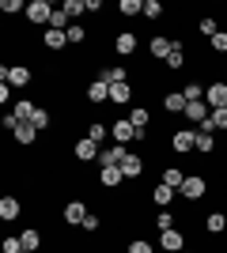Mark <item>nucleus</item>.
Listing matches in <instances>:
<instances>
[{
	"mask_svg": "<svg viewBox=\"0 0 227 253\" xmlns=\"http://www.w3.org/2000/svg\"><path fill=\"white\" fill-rule=\"evenodd\" d=\"M61 215H65V223H68V227H84V219H87V208H84L80 201H68Z\"/></svg>",
	"mask_w": 227,
	"mask_h": 253,
	"instance_id": "nucleus-10",
	"label": "nucleus"
},
{
	"mask_svg": "<svg viewBox=\"0 0 227 253\" xmlns=\"http://www.w3.org/2000/svg\"><path fill=\"white\" fill-rule=\"evenodd\" d=\"M212 125H216V132L227 128V106H224V110H212Z\"/></svg>",
	"mask_w": 227,
	"mask_h": 253,
	"instance_id": "nucleus-44",
	"label": "nucleus"
},
{
	"mask_svg": "<svg viewBox=\"0 0 227 253\" xmlns=\"http://www.w3.org/2000/svg\"><path fill=\"white\" fill-rule=\"evenodd\" d=\"M148 49H151V57H155V61H167V57H171V49H174V38H163V34H155V38L148 42Z\"/></svg>",
	"mask_w": 227,
	"mask_h": 253,
	"instance_id": "nucleus-12",
	"label": "nucleus"
},
{
	"mask_svg": "<svg viewBox=\"0 0 227 253\" xmlns=\"http://www.w3.org/2000/svg\"><path fill=\"white\" fill-rule=\"evenodd\" d=\"M185 95L182 91H171V95H163V110H167V114H185Z\"/></svg>",
	"mask_w": 227,
	"mask_h": 253,
	"instance_id": "nucleus-15",
	"label": "nucleus"
},
{
	"mask_svg": "<svg viewBox=\"0 0 227 253\" xmlns=\"http://www.w3.org/2000/svg\"><path fill=\"white\" fill-rule=\"evenodd\" d=\"M19 238H23V246H27V253H38V246H42V234H38V227H27Z\"/></svg>",
	"mask_w": 227,
	"mask_h": 253,
	"instance_id": "nucleus-24",
	"label": "nucleus"
},
{
	"mask_svg": "<svg viewBox=\"0 0 227 253\" xmlns=\"http://www.w3.org/2000/svg\"><path fill=\"white\" fill-rule=\"evenodd\" d=\"M31 125L38 128V132H45V128L53 125V114H49V110H42V106H38V110H34V117H31Z\"/></svg>",
	"mask_w": 227,
	"mask_h": 253,
	"instance_id": "nucleus-29",
	"label": "nucleus"
},
{
	"mask_svg": "<svg viewBox=\"0 0 227 253\" xmlns=\"http://www.w3.org/2000/svg\"><path fill=\"white\" fill-rule=\"evenodd\" d=\"M110 136L118 140L121 148H129V140H144V136H148V132H140V128L133 125L129 117H125V121H114V128H110Z\"/></svg>",
	"mask_w": 227,
	"mask_h": 253,
	"instance_id": "nucleus-1",
	"label": "nucleus"
},
{
	"mask_svg": "<svg viewBox=\"0 0 227 253\" xmlns=\"http://www.w3.org/2000/svg\"><path fill=\"white\" fill-rule=\"evenodd\" d=\"M224 227H227V215H224V211H212V215L205 219V231L208 234H224Z\"/></svg>",
	"mask_w": 227,
	"mask_h": 253,
	"instance_id": "nucleus-26",
	"label": "nucleus"
},
{
	"mask_svg": "<svg viewBox=\"0 0 227 253\" xmlns=\"http://www.w3.org/2000/svg\"><path fill=\"white\" fill-rule=\"evenodd\" d=\"M87 4V15H98V11H102V0H84Z\"/></svg>",
	"mask_w": 227,
	"mask_h": 253,
	"instance_id": "nucleus-48",
	"label": "nucleus"
},
{
	"mask_svg": "<svg viewBox=\"0 0 227 253\" xmlns=\"http://www.w3.org/2000/svg\"><path fill=\"white\" fill-rule=\"evenodd\" d=\"M182 95H185V102H205V84H193V80H189V84L182 87Z\"/></svg>",
	"mask_w": 227,
	"mask_h": 253,
	"instance_id": "nucleus-28",
	"label": "nucleus"
},
{
	"mask_svg": "<svg viewBox=\"0 0 227 253\" xmlns=\"http://www.w3.org/2000/svg\"><path fill=\"white\" fill-rule=\"evenodd\" d=\"M68 19H72V15H68L65 8H57L53 19H49V27H53V31H68Z\"/></svg>",
	"mask_w": 227,
	"mask_h": 253,
	"instance_id": "nucleus-36",
	"label": "nucleus"
},
{
	"mask_svg": "<svg viewBox=\"0 0 227 253\" xmlns=\"http://www.w3.org/2000/svg\"><path fill=\"white\" fill-rule=\"evenodd\" d=\"M118 11L121 15H144V0H121Z\"/></svg>",
	"mask_w": 227,
	"mask_h": 253,
	"instance_id": "nucleus-33",
	"label": "nucleus"
},
{
	"mask_svg": "<svg viewBox=\"0 0 227 253\" xmlns=\"http://www.w3.org/2000/svg\"><path fill=\"white\" fill-rule=\"evenodd\" d=\"M42 42H45V49H65L68 45V31H53V27H49Z\"/></svg>",
	"mask_w": 227,
	"mask_h": 253,
	"instance_id": "nucleus-18",
	"label": "nucleus"
},
{
	"mask_svg": "<svg viewBox=\"0 0 227 253\" xmlns=\"http://www.w3.org/2000/svg\"><path fill=\"white\" fill-rule=\"evenodd\" d=\"M15 140H19L23 148H31L34 140H38V128H34V125H31V121H23V125H19V128H15Z\"/></svg>",
	"mask_w": 227,
	"mask_h": 253,
	"instance_id": "nucleus-20",
	"label": "nucleus"
},
{
	"mask_svg": "<svg viewBox=\"0 0 227 253\" xmlns=\"http://www.w3.org/2000/svg\"><path fill=\"white\" fill-rule=\"evenodd\" d=\"M98 80H102V84H106V87L129 84V80H125V68H102V72H98Z\"/></svg>",
	"mask_w": 227,
	"mask_h": 253,
	"instance_id": "nucleus-19",
	"label": "nucleus"
},
{
	"mask_svg": "<svg viewBox=\"0 0 227 253\" xmlns=\"http://www.w3.org/2000/svg\"><path fill=\"white\" fill-rule=\"evenodd\" d=\"M185 117H189V125H205L208 117H212V106L208 102H189L185 106Z\"/></svg>",
	"mask_w": 227,
	"mask_h": 253,
	"instance_id": "nucleus-11",
	"label": "nucleus"
},
{
	"mask_svg": "<svg viewBox=\"0 0 227 253\" xmlns=\"http://www.w3.org/2000/svg\"><path fill=\"white\" fill-rule=\"evenodd\" d=\"M159 250L163 253H182L185 250V234L178 231V227H174V231H163L159 234Z\"/></svg>",
	"mask_w": 227,
	"mask_h": 253,
	"instance_id": "nucleus-6",
	"label": "nucleus"
},
{
	"mask_svg": "<svg viewBox=\"0 0 227 253\" xmlns=\"http://www.w3.org/2000/svg\"><path fill=\"white\" fill-rule=\"evenodd\" d=\"M0 11H4V15H15V11H23V15H27V4H23V0H4V4H0Z\"/></svg>",
	"mask_w": 227,
	"mask_h": 253,
	"instance_id": "nucleus-40",
	"label": "nucleus"
},
{
	"mask_svg": "<svg viewBox=\"0 0 227 253\" xmlns=\"http://www.w3.org/2000/svg\"><path fill=\"white\" fill-rule=\"evenodd\" d=\"M212 148H216V132H201V128H197V148H193V151L212 155Z\"/></svg>",
	"mask_w": 227,
	"mask_h": 253,
	"instance_id": "nucleus-23",
	"label": "nucleus"
},
{
	"mask_svg": "<svg viewBox=\"0 0 227 253\" xmlns=\"http://www.w3.org/2000/svg\"><path fill=\"white\" fill-rule=\"evenodd\" d=\"M84 38H87V31H84V27H68V45H80Z\"/></svg>",
	"mask_w": 227,
	"mask_h": 253,
	"instance_id": "nucleus-43",
	"label": "nucleus"
},
{
	"mask_svg": "<svg viewBox=\"0 0 227 253\" xmlns=\"http://www.w3.org/2000/svg\"><path fill=\"white\" fill-rule=\"evenodd\" d=\"M205 189H208V181L201 178V174H189V178L182 181V189H178V193H182L185 201H201V197H205Z\"/></svg>",
	"mask_w": 227,
	"mask_h": 253,
	"instance_id": "nucleus-5",
	"label": "nucleus"
},
{
	"mask_svg": "<svg viewBox=\"0 0 227 253\" xmlns=\"http://www.w3.org/2000/svg\"><path fill=\"white\" fill-rule=\"evenodd\" d=\"M171 148L178 151V155H185L189 148H197V128H178L171 136Z\"/></svg>",
	"mask_w": 227,
	"mask_h": 253,
	"instance_id": "nucleus-8",
	"label": "nucleus"
},
{
	"mask_svg": "<svg viewBox=\"0 0 227 253\" xmlns=\"http://www.w3.org/2000/svg\"><path fill=\"white\" fill-rule=\"evenodd\" d=\"M174 193H178V189H171V185H163V181H159V185L151 189V201L159 204V208H167V204L174 201Z\"/></svg>",
	"mask_w": 227,
	"mask_h": 253,
	"instance_id": "nucleus-21",
	"label": "nucleus"
},
{
	"mask_svg": "<svg viewBox=\"0 0 227 253\" xmlns=\"http://www.w3.org/2000/svg\"><path fill=\"white\" fill-rule=\"evenodd\" d=\"M114 49H118V53H125V57H129V53L133 49H136V34H118V42H114Z\"/></svg>",
	"mask_w": 227,
	"mask_h": 253,
	"instance_id": "nucleus-32",
	"label": "nucleus"
},
{
	"mask_svg": "<svg viewBox=\"0 0 227 253\" xmlns=\"http://www.w3.org/2000/svg\"><path fill=\"white\" fill-rule=\"evenodd\" d=\"M205 102L212 106V110H224V106H227V84H224V80H216V84L205 87Z\"/></svg>",
	"mask_w": 227,
	"mask_h": 253,
	"instance_id": "nucleus-7",
	"label": "nucleus"
},
{
	"mask_svg": "<svg viewBox=\"0 0 227 253\" xmlns=\"http://www.w3.org/2000/svg\"><path fill=\"white\" fill-rule=\"evenodd\" d=\"M121 178H125V174H121V167H98V181H102L106 189H118Z\"/></svg>",
	"mask_w": 227,
	"mask_h": 253,
	"instance_id": "nucleus-13",
	"label": "nucleus"
},
{
	"mask_svg": "<svg viewBox=\"0 0 227 253\" xmlns=\"http://www.w3.org/2000/svg\"><path fill=\"white\" fill-rule=\"evenodd\" d=\"M167 68H171V72H178V68H182L185 64V49H182V42H174V49H171V57H167Z\"/></svg>",
	"mask_w": 227,
	"mask_h": 253,
	"instance_id": "nucleus-25",
	"label": "nucleus"
},
{
	"mask_svg": "<svg viewBox=\"0 0 227 253\" xmlns=\"http://www.w3.org/2000/svg\"><path fill=\"white\" fill-rule=\"evenodd\" d=\"M23 125V121H19V117H15V114H4V128H8V132H15V128H19Z\"/></svg>",
	"mask_w": 227,
	"mask_h": 253,
	"instance_id": "nucleus-47",
	"label": "nucleus"
},
{
	"mask_svg": "<svg viewBox=\"0 0 227 253\" xmlns=\"http://www.w3.org/2000/svg\"><path fill=\"white\" fill-rule=\"evenodd\" d=\"M129 159V148H121V144H114V148H106L102 155H98V167H121Z\"/></svg>",
	"mask_w": 227,
	"mask_h": 253,
	"instance_id": "nucleus-9",
	"label": "nucleus"
},
{
	"mask_svg": "<svg viewBox=\"0 0 227 253\" xmlns=\"http://www.w3.org/2000/svg\"><path fill=\"white\" fill-rule=\"evenodd\" d=\"M27 19L31 23H38V27H49V19H53V4H49V0H31V4H27Z\"/></svg>",
	"mask_w": 227,
	"mask_h": 253,
	"instance_id": "nucleus-2",
	"label": "nucleus"
},
{
	"mask_svg": "<svg viewBox=\"0 0 227 253\" xmlns=\"http://www.w3.org/2000/svg\"><path fill=\"white\" fill-rule=\"evenodd\" d=\"M208 45H212L216 53H227V31H220V34H216V38H212Z\"/></svg>",
	"mask_w": 227,
	"mask_h": 253,
	"instance_id": "nucleus-45",
	"label": "nucleus"
},
{
	"mask_svg": "<svg viewBox=\"0 0 227 253\" xmlns=\"http://www.w3.org/2000/svg\"><path fill=\"white\" fill-rule=\"evenodd\" d=\"M61 8H65L68 15H72V19H80V15H87V4H84V0H65Z\"/></svg>",
	"mask_w": 227,
	"mask_h": 253,
	"instance_id": "nucleus-35",
	"label": "nucleus"
},
{
	"mask_svg": "<svg viewBox=\"0 0 227 253\" xmlns=\"http://www.w3.org/2000/svg\"><path fill=\"white\" fill-rule=\"evenodd\" d=\"M87 136L95 140V144H102V140H106V136H110V128H106V125H102V121H95V125L87 128Z\"/></svg>",
	"mask_w": 227,
	"mask_h": 253,
	"instance_id": "nucleus-39",
	"label": "nucleus"
},
{
	"mask_svg": "<svg viewBox=\"0 0 227 253\" xmlns=\"http://www.w3.org/2000/svg\"><path fill=\"white\" fill-rule=\"evenodd\" d=\"M110 102H114V106H125V102H133V87H129V84L110 87Z\"/></svg>",
	"mask_w": 227,
	"mask_h": 253,
	"instance_id": "nucleus-22",
	"label": "nucleus"
},
{
	"mask_svg": "<svg viewBox=\"0 0 227 253\" xmlns=\"http://www.w3.org/2000/svg\"><path fill=\"white\" fill-rule=\"evenodd\" d=\"M34 110H38V106H34L31 98H19V102H15V110H11V114L19 117V121H31V117H34Z\"/></svg>",
	"mask_w": 227,
	"mask_h": 253,
	"instance_id": "nucleus-30",
	"label": "nucleus"
},
{
	"mask_svg": "<svg viewBox=\"0 0 227 253\" xmlns=\"http://www.w3.org/2000/svg\"><path fill=\"white\" fill-rule=\"evenodd\" d=\"M72 155L80 159V163H95V159L102 155V148H98L91 136H84V140H76V144H72Z\"/></svg>",
	"mask_w": 227,
	"mask_h": 253,
	"instance_id": "nucleus-4",
	"label": "nucleus"
},
{
	"mask_svg": "<svg viewBox=\"0 0 227 253\" xmlns=\"http://www.w3.org/2000/svg\"><path fill=\"white\" fill-rule=\"evenodd\" d=\"M182 253H193V250H182Z\"/></svg>",
	"mask_w": 227,
	"mask_h": 253,
	"instance_id": "nucleus-49",
	"label": "nucleus"
},
{
	"mask_svg": "<svg viewBox=\"0 0 227 253\" xmlns=\"http://www.w3.org/2000/svg\"><path fill=\"white\" fill-rule=\"evenodd\" d=\"M129 121H133V125H136V128H140V132H144V128L151 125V114H148V110H144V106H133Z\"/></svg>",
	"mask_w": 227,
	"mask_h": 253,
	"instance_id": "nucleus-31",
	"label": "nucleus"
},
{
	"mask_svg": "<svg viewBox=\"0 0 227 253\" xmlns=\"http://www.w3.org/2000/svg\"><path fill=\"white\" fill-rule=\"evenodd\" d=\"M121 174H125V178H140V174H144V159L129 151V159L121 163Z\"/></svg>",
	"mask_w": 227,
	"mask_h": 253,
	"instance_id": "nucleus-16",
	"label": "nucleus"
},
{
	"mask_svg": "<svg viewBox=\"0 0 227 253\" xmlns=\"http://www.w3.org/2000/svg\"><path fill=\"white\" fill-rule=\"evenodd\" d=\"M19 215H23V204L8 193V197L0 201V219H8V223H11V219H19Z\"/></svg>",
	"mask_w": 227,
	"mask_h": 253,
	"instance_id": "nucleus-14",
	"label": "nucleus"
},
{
	"mask_svg": "<svg viewBox=\"0 0 227 253\" xmlns=\"http://www.w3.org/2000/svg\"><path fill=\"white\" fill-rule=\"evenodd\" d=\"M144 15H148V19H159V15H163V4H159V0H144Z\"/></svg>",
	"mask_w": 227,
	"mask_h": 253,
	"instance_id": "nucleus-42",
	"label": "nucleus"
},
{
	"mask_svg": "<svg viewBox=\"0 0 227 253\" xmlns=\"http://www.w3.org/2000/svg\"><path fill=\"white\" fill-rule=\"evenodd\" d=\"M87 102H110V87L102 84V80L87 84Z\"/></svg>",
	"mask_w": 227,
	"mask_h": 253,
	"instance_id": "nucleus-17",
	"label": "nucleus"
},
{
	"mask_svg": "<svg viewBox=\"0 0 227 253\" xmlns=\"http://www.w3.org/2000/svg\"><path fill=\"white\" fill-rule=\"evenodd\" d=\"M174 223H178V219H174V215H171L167 208H163L159 215H155V227H159V234H163V231H174Z\"/></svg>",
	"mask_w": 227,
	"mask_h": 253,
	"instance_id": "nucleus-37",
	"label": "nucleus"
},
{
	"mask_svg": "<svg viewBox=\"0 0 227 253\" xmlns=\"http://www.w3.org/2000/svg\"><path fill=\"white\" fill-rule=\"evenodd\" d=\"M129 253H155V246H151L148 238H133V242H129Z\"/></svg>",
	"mask_w": 227,
	"mask_h": 253,
	"instance_id": "nucleus-41",
	"label": "nucleus"
},
{
	"mask_svg": "<svg viewBox=\"0 0 227 253\" xmlns=\"http://www.w3.org/2000/svg\"><path fill=\"white\" fill-rule=\"evenodd\" d=\"M102 227V219H98L95 211H87V219H84V231H98Z\"/></svg>",
	"mask_w": 227,
	"mask_h": 253,
	"instance_id": "nucleus-46",
	"label": "nucleus"
},
{
	"mask_svg": "<svg viewBox=\"0 0 227 253\" xmlns=\"http://www.w3.org/2000/svg\"><path fill=\"white\" fill-rule=\"evenodd\" d=\"M4 253H27V246H23L19 234H8V238H4Z\"/></svg>",
	"mask_w": 227,
	"mask_h": 253,
	"instance_id": "nucleus-38",
	"label": "nucleus"
},
{
	"mask_svg": "<svg viewBox=\"0 0 227 253\" xmlns=\"http://www.w3.org/2000/svg\"><path fill=\"white\" fill-rule=\"evenodd\" d=\"M0 84H8V87H27V84H31V68H27V64H11V68H4V72H0Z\"/></svg>",
	"mask_w": 227,
	"mask_h": 253,
	"instance_id": "nucleus-3",
	"label": "nucleus"
},
{
	"mask_svg": "<svg viewBox=\"0 0 227 253\" xmlns=\"http://www.w3.org/2000/svg\"><path fill=\"white\" fill-rule=\"evenodd\" d=\"M197 31H201V34H205V38H208V42H212V38H216V19H212V15H205V19H201V23H197Z\"/></svg>",
	"mask_w": 227,
	"mask_h": 253,
	"instance_id": "nucleus-34",
	"label": "nucleus"
},
{
	"mask_svg": "<svg viewBox=\"0 0 227 253\" xmlns=\"http://www.w3.org/2000/svg\"><path fill=\"white\" fill-rule=\"evenodd\" d=\"M182 181H185V174L178 167H167L163 170V185H171V189H182Z\"/></svg>",
	"mask_w": 227,
	"mask_h": 253,
	"instance_id": "nucleus-27",
	"label": "nucleus"
}]
</instances>
